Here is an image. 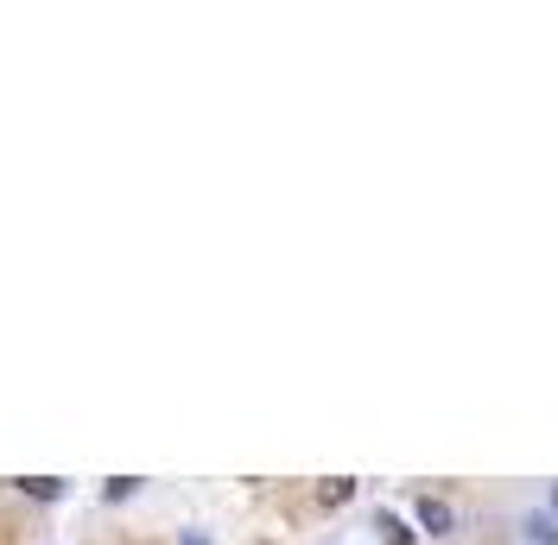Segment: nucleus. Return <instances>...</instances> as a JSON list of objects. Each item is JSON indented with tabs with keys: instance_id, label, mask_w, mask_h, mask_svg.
<instances>
[{
	"instance_id": "3",
	"label": "nucleus",
	"mask_w": 558,
	"mask_h": 545,
	"mask_svg": "<svg viewBox=\"0 0 558 545\" xmlns=\"http://www.w3.org/2000/svg\"><path fill=\"white\" fill-rule=\"evenodd\" d=\"M20 495H33V501H58L64 495V476H13Z\"/></svg>"
},
{
	"instance_id": "1",
	"label": "nucleus",
	"mask_w": 558,
	"mask_h": 545,
	"mask_svg": "<svg viewBox=\"0 0 558 545\" xmlns=\"http://www.w3.org/2000/svg\"><path fill=\"white\" fill-rule=\"evenodd\" d=\"M413 513H418V526H425L432 540H451V533H457V513H451V501H438V495H418V501H413Z\"/></svg>"
},
{
	"instance_id": "4",
	"label": "nucleus",
	"mask_w": 558,
	"mask_h": 545,
	"mask_svg": "<svg viewBox=\"0 0 558 545\" xmlns=\"http://www.w3.org/2000/svg\"><path fill=\"white\" fill-rule=\"evenodd\" d=\"M521 533H526L533 545H558V513H546V508H539V513H526V520H521Z\"/></svg>"
},
{
	"instance_id": "7",
	"label": "nucleus",
	"mask_w": 558,
	"mask_h": 545,
	"mask_svg": "<svg viewBox=\"0 0 558 545\" xmlns=\"http://www.w3.org/2000/svg\"><path fill=\"white\" fill-rule=\"evenodd\" d=\"M546 513H558V482H553V495H546Z\"/></svg>"
},
{
	"instance_id": "6",
	"label": "nucleus",
	"mask_w": 558,
	"mask_h": 545,
	"mask_svg": "<svg viewBox=\"0 0 558 545\" xmlns=\"http://www.w3.org/2000/svg\"><path fill=\"white\" fill-rule=\"evenodd\" d=\"M178 545H209V540H204V533H184V540H178Z\"/></svg>"
},
{
	"instance_id": "5",
	"label": "nucleus",
	"mask_w": 558,
	"mask_h": 545,
	"mask_svg": "<svg viewBox=\"0 0 558 545\" xmlns=\"http://www.w3.org/2000/svg\"><path fill=\"white\" fill-rule=\"evenodd\" d=\"M140 488V476H108V501H128Z\"/></svg>"
},
{
	"instance_id": "2",
	"label": "nucleus",
	"mask_w": 558,
	"mask_h": 545,
	"mask_svg": "<svg viewBox=\"0 0 558 545\" xmlns=\"http://www.w3.org/2000/svg\"><path fill=\"white\" fill-rule=\"evenodd\" d=\"M355 501V476H324L317 482V508H349Z\"/></svg>"
}]
</instances>
